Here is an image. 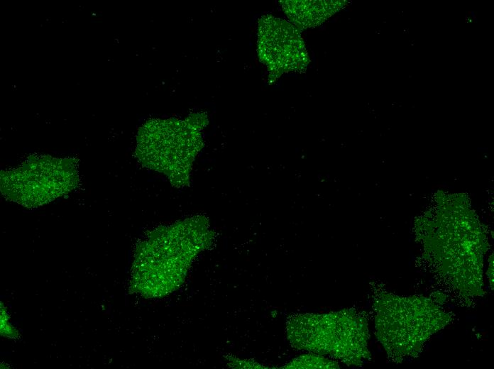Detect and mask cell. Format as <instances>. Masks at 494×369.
<instances>
[{
	"label": "cell",
	"mask_w": 494,
	"mask_h": 369,
	"mask_svg": "<svg viewBox=\"0 0 494 369\" xmlns=\"http://www.w3.org/2000/svg\"><path fill=\"white\" fill-rule=\"evenodd\" d=\"M377 338L388 356L401 361L417 356L451 316L427 297L380 295L374 302Z\"/></svg>",
	"instance_id": "cell-1"
},
{
	"label": "cell",
	"mask_w": 494,
	"mask_h": 369,
	"mask_svg": "<svg viewBox=\"0 0 494 369\" xmlns=\"http://www.w3.org/2000/svg\"><path fill=\"white\" fill-rule=\"evenodd\" d=\"M286 333L295 348L349 365H361L370 356L367 321L353 309L297 314L287 320Z\"/></svg>",
	"instance_id": "cell-2"
},
{
	"label": "cell",
	"mask_w": 494,
	"mask_h": 369,
	"mask_svg": "<svg viewBox=\"0 0 494 369\" xmlns=\"http://www.w3.org/2000/svg\"><path fill=\"white\" fill-rule=\"evenodd\" d=\"M0 178L6 199L28 208L38 207L76 187L77 163L70 158L32 156L16 168L1 171Z\"/></svg>",
	"instance_id": "cell-3"
},
{
	"label": "cell",
	"mask_w": 494,
	"mask_h": 369,
	"mask_svg": "<svg viewBox=\"0 0 494 369\" xmlns=\"http://www.w3.org/2000/svg\"><path fill=\"white\" fill-rule=\"evenodd\" d=\"M258 55L267 67L269 82L283 74L304 71L309 58L300 31L290 22L270 15L258 22Z\"/></svg>",
	"instance_id": "cell-4"
},
{
	"label": "cell",
	"mask_w": 494,
	"mask_h": 369,
	"mask_svg": "<svg viewBox=\"0 0 494 369\" xmlns=\"http://www.w3.org/2000/svg\"><path fill=\"white\" fill-rule=\"evenodd\" d=\"M194 133L182 123L173 121H150L140 129L136 153L145 165L160 170L166 163L180 154L179 150L192 153V141H197Z\"/></svg>",
	"instance_id": "cell-5"
},
{
	"label": "cell",
	"mask_w": 494,
	"mask_h": 369,
	"mask_svg": "<svg viewBox=\"0 0 494 369\" xmlns=\"http://www.w3.org/2000/svg\"><path fill=\"white\" fill-rule=\"evenodd\" d=\"M343 1H280L290 23L300 31L318 26L346 4Z\"/></svg>",
	"instance_id": "cell-6"
},
{
	"label": "cell",
	"mask_w": 494,
	"mask_h": 369,
	"mask_svg": "<svg viewBox=\"0 0 494 369\" xmlns=\"http://www.w3.org/2000/svg\"><path fill=\"white\" fill-rule=\"evenodd\" d=\"M335 360L327 358L324 356L311 353L304 354L292 359L284 368H339Z\"/></svg>",
	"instance_id": "cell-7"
}]
</instances>
